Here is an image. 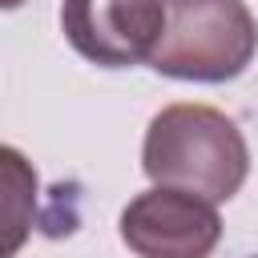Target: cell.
Wrapping results in <instances>:
<instances>
[{"instance_id": "7a4b0ae2", "label": "cell", "mask_w": 258, "mask_h": 258, "mask_svg": "<svg viewBox=\"0 0 258 258\" xmlns=\"http://www.w3.org/2000/svg\"><path fill=\"white\" fill-rule=\"evenodd\" d=\"M258 20L246 0H165V28L149 69L173 81L226 85L250 69Z\"/></svg>"}, {"instance_id": "52a82bcc", "label": "cell", "mask_w": 258, "mask_h": 258, "mask_svg": "<svg viewBox=\"0 0 258 258\" xmlns=\"http://www.w3.org/2000/svg\"><path fill=\"white\" fill-rule=\"evenodd\" d=\"M254 258H258V254H254Z\"/></svg>"}, {"instance_id": "3957f363", "label": "cell", "mask_w": 258, "mask_h": 258, "mask_svg": "<svg viewBox=\"0 0 258 258\" xmlns=\"http://www.w3.org/2000/svg\"><path fill=\"white\" fill-rule=\"evenodd\" d=\"M64 40L101 69H133L149 60L165 28V0H64Z\"/></svg>"}, {"instance_id": "8992f818", "label": "cell", "mask_w": 258, "mask_h": 258, "mask_svg": "<svg viewBox=\"0 0 258 258\" xmlns=\"http://www.w3.org/2000/svg\"><path fill=\"white\" fill-rule=\"evenodd\" d=\"M24 0H0V12H12V8H20Z\"/></svg>"}, {"instance_id": "277c9868", "label": "cell", "mask_w": 258, "mask_h": 258, "mask_svg": "<svg viewBox=\"0 0 258 258\" xmlns=\"http://www.w3.org/2000/svg\"><path fill=\"white\" fill-rule=\"evenodd\" d=\"M121 242L137 258H210L222 242V218L194 194L153 185L121 210Z\"/></svg>"}, {"instance_id": "5b68a950", "label": "cell", "mask_w": 258, "mask_h": 258, "mask_svg": "<svg viewBox=\"0 0 258 258\" xmlns=\"http://www.w3.org/2000/svg\"><path fill=\"white\" fill-rule=\"evenodd\" d=\"M40 177L16 145H0V258H16L32 238Z\"/></svg>"}, {"instance_id": "6da1fadb", "label": "cell", "mask_w": 258, "mask_h": 258, "mask_svg": "<svg viewBox=\"0 0 258 258\" xmlns=\"http://www.w3.org/2000/svg\"><path fill=\"white\" fill-rule=\"evenodd\" d=\"M141 169L153 185L230 202L250 177V145L234 117L210 105H165L141 141Z\"/></svg>"}]
</instances>
